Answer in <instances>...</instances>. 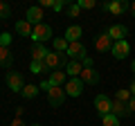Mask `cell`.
I'll use <instances>...</instances> for the list:
<instances>
[{"mask_svg":"<svg viewBox=\"0 0 135 126\" xmlns=\"http://www.w3.org/2000/svg\"><path fill=\"white\" fill-rule=\"evenodd\" d=\"M68 54L65 52H50L47 59H45V65H47L50 70H61L63 65H68Z\"/></svg>","mask_w":135,"mask_h":126,"instance_id":"cell-1","label":"cell"},{"mask_svg":"<svg viewBox=\"0 0 135 126\" xmlns=\"http://www.w3.org/2000/svg\"><path fill=\"white\" fill-rule=\"evenodd\" d=\"M95 110H97V115H99V117L110 115V110H113V99L108 97V95H97V97H95Z\"/></svg>","mask_w":135,"mask_h":126,"instance_id":"cell-2","label":"cell"},{"mask_svg":"<svg viewBox=\"0 0 135 126\" xmlns=\"http://www.w3.org/2000/svg\"><path fill=\"white\" fill-rule=\"evenodd\" d=\"M65 97H68V95H65V88H63V86H52V88L47 90V101L52 104L54 108L63 106V101H65Z\"/></svg>","mask_w":135,"mask_h":126,"instance_id":"cell-3","label":"cell"},{"mask_svg":"<svg viewBox=\"0 0 135 126\" xmlns=\"http://www.w3.org/2000/svg\"><path fill=\"white\" fill-rule=\"evenodd\" d=\"M50 38H52V27H50V25L41 23V25L34 27V32H32V41L34 43H45V41H50Z\"/></svg>","mask_w":135,"mask_h":126,"instance_id":"cell-4","label":"cell"},{"mask_svg":"<svg viewBox=\"0 0 135 126\" xmlns=\"http://www.w3.org/2000/svg\"><path fill=\"white\" fill-rule=\"evenodd\" d=\"M68 56H70V61H81V59H86V45L81 43V41H77V43H70L68 45Z\"/></svg>","mask_w":135,"mask_h":126,"instance_id":"cell-5","label":"cell"},{"mask_svg":"<svg viewBox=\"0 0 135 126\" xmlns=\"http://www.w3.org/2000/svg\"><path fill=\"white\" fill-rule=\"evenodd\" d=\"M63 88H65V95H68V97H79V95L83 92V81L79 77H72V79H68V81H65V86H63Z\"/></svg>","mask_w":135,"mask_h":126,"instance_id":"cell-6","label":"cell"},{"mask_svg":"<svg viewBox=\"0 0 135 126\" xmlns=\"http://www.w3.org/2000/svg\"><path fill=\"white\" fill-rule=\"evenodd\" d=\"M113 38L106 34V32H101V34L95 36V50L97 52H113Z\"/></svg>","mask_w":135,"mask_h":126,"instance_id":"cell-7","label":"cell"},{"mask_svg":"<svg viewBox=\"0 0 135 126\" xmlns=\"http://www.w3.org/2000/svg\"><path fill=\"white\" fill-rule=\"evenodd\" d=\"M104 9L115 14V16H119V14L131 9V2H126V0H113V2H104Z\"/></svg>","mask_w":135,"mask_h":126,"instance_id":"cell-8","label":"cell"},{"mask_svg":"<svg viewBox=\"0 0 135 126\" xmlns=\"http://www.w3.org/2000/svg\"><path fill=\"white\" fill-rule=\"evenodd\" d=\"M7 86H9L11 92H23V88H25L23 77L18 72H7Z\"/></svg>","mask_w":135,"mask_h":126,"instance_id":"cell-9","label":"cell"},{"mask_svg":"<svg viewBox=\"0 0 135 126\" xmlns=\"http://www.w3.org/2000/svg\"><path fill=\"white\" fill-rule=\"evenodd\" d=\"M131 54V45L126 43V38L124 41H117L115 45H113V56L117 59V61H122V59H126Z\"/></svg>","mask_w":135,"mask_h":126,"instance_id":"cell-10","label":"cell"},{"mask_svg":"<svg viewBox=\"0 0 135 126\" xmlns=\"http://www.w3.org/2000/svg\"><path fill=\"white\" fill-rule=\"evenodd\" d=\"M106 34L113 38V43H117V41H124V36L128 34V27L126 25H110Z\"/></svg>","mask_w":135,"mask_h":126,"instance_id":"cell-11","label":"cell"},{"mask_svg":"<svg viewBox=\"0 0 135 126\" xmlns=\"http://www.w3.org/2000/svg\"><path fill=\"white\" fill-rule=\"evenodd\" d=\"M43 18H45V16H43V9L36 5V7H29V9H27V18H25V20H27L29 25H34V27H36V25L43 23Z\"/></svg>","mask_w":135,"mask_h":126,"instance_id":"cell-12","label":"cell"},{"mask_svg":"<svg viewBox=\"0 0 135 126\" xmlns=\"http://www.w3.org/2000/svg\"><path fill=\"white\" fill-rule=\"evenodd\" d=\"M47 54H50V50L43 43H34L32 45V61H45Z\"/></svg>","mask_w":135,"mask_h":126,"instance_id":"cell-13","label":"cell"},{"mask_svg":"<svg viewBox=\"0 0 135 126\" xmlns=\"http://www.w3.org/2000/svg\"><path fill=\"white\" fill-rule=\"evenodd\" d=\"M81 79L83 83H90V86H95V83H99V72H97L95 68H83V72H81Z\"/></svg>","mask_w":135,"mask_h":126,"instance_id":"cell-14","label":"cell"},{"mask_svg":"<svg viewBox=\"0 0 135 126\" xmlns=\"http://www.w3.org/2000/svg\"><path fill=\"white\" fill-rule=\"evenodd\" d=\"M68 79H70V77H68V72H63V70H52L47 81L52 83V86H65Z\"/></svg>","mask_w":135,"mask_h":126,"instance_id":"cell-15","label":"cell"},{"mask_svg":"<svg viewBox=\"0 0 135 126\" xmlns=\"http://www.w3.org/2000/svg\"><path fill=\"white\" fill-rule=\"evenodd\" d=\"M81 34H83V29L79 27V25H70V27L65 29V41L68 43H77V41L81 38Z\"/></svg>","mask_w":135,"mask_h":126,"instance_id":"cell-16","label":"cell"},{"mask_svg":"<svg viewBox=\"0 0 135 126\" xmlns=\"http://www.w3.org/2000/svg\"><path fill=\"white\" fill-rule=\"evenodd\" d=\"M113 115L115 117H126V115H131V110H128V104H124V101H117V99H113Z\"/></svg>","mask_w":135,"mask_h":126,"instance_id":"cell-17","label":"cell"},{"mask_svg":"<svg viewBox=\"0 0 135 126\" xmlns=\"http://www.w3.org/2000/svg\"><path fill=\"white\" fill-rule=\"evenodd\" d=\"M65 72H68V77H70V79H72V77H81V72H83L81 61H70L65 65Z\"/></svg>","mask_w":135,"mask_h":126,"instance_id":"cell-18","label":"cell"},{"mask_svg":"<svg viewBox=\"0 0 135 126\" xmlns=\"http://www.w3.org/2000/svg\"><path fill=\"white\" fill-rule=\"evenodd\" d=\"M16 32H18L20 36H29V38H32V32H34V25H29L27 20H18V23H16Z\"/></svg>","mask_w":135,"mask_h":126,"instance_id":"cell-19","label":"cell"},{"mask_svg":"<svg viewBox=\"0 0 135 126\" xmlns=\"http://www.w3.org/2000/svg\"><path fill=\"white\" fill-rule=\"evenodd\" d=\"M11 61H14V56H11L9 47H0V65H2V68H9Z\"/></svg>","mask_w":135,"mask_h":126,"instance_id":"cell-20","label":"cell"},{"mask_svg":"<svg viewBox=\"0 0 135 126\" xmlns=\"http://www.w3.org/2000/svg\"><path fill=\"white\" fill-rule=\"evenodd\" d=\"M29 70H32L34 74H45V72H50V68L45 65V61H32V63H29Z\"/></svg>","mask_w":135,"mask_h":126,"instance_id":"cell-21","label":"cell"},{"mask_svg":"<svg viewBox=\"0 0 135 126\" xmlns=\"http://www.w3.org/2000/svg\"><path fill=\"white\" fill-rule=\"evenodd\" d=\"M38 90H41L38 86H34V83H25V88H23V97H25V99H34L36 95H38Z\"/></svg>","mask_w":135,"mask_h":126,"instance_id":"cell-22","label":"cell"},{"mask_svg":"<svg viewBox=\"0 0 135 126\" xmlns=\"http://www.w3.org/2000/svg\"><path fill=\"white\" fill-rule=\"evenodd\" d=\"M52 45H54V52H68V41H65V36H61V38H54L52 41Z\"/></svg>","mask_w":135,"mask_h":126,"instance_id":"cell-23","label":"cell"},{"mask_svg":"<svg viewBox=\"0 0 135 126\" xmlns=\"http://www.w3.org/2000/svg\"><path fill=\"white\" fill-rule=\"evenodd\" d=\"M131 97H133V95H131V90H126V88H122V90L115 92V99H117V101H124V104H128Z\"/></svg>","mask_w":135,"mask_h":126,"instance_id":"cell-24","label":"cell"},{"mask_svg":"<svg viewBox=\"0 0 135 126\" xmlns=\"http://www.w3.org/2000/svg\"><path fill=\"white\" fill-rule=\"evenodd\" d=\"M101 124H104V126H119V117H115L113 113H110V115H104V117H101Z\"/></svg>","mask_w":135,"mask_h":126,"instance_id":"cell-25","label":"cell"},{"mask_svg":"<svg viewBox=\"0 0 135 126\" xmlns=\"http://www.w3.org/2000/svg\"><path fill=\"white\" fill-rule=\"evenodd\" d=\"M79 14H81V7H79V2H74V5L68 7V16H70V18H77Z\"/></svg>","mask_w":135,"mask_h":126,"instance_id":"cell-26","label":"cell"},{"mask_svg":"<svg viewBox=\"0 0 135 126\" xmlns=\"http://www.w3.org/2000/svg\"><path fill=\"white\" fill-rule=\"evenodd\" d=\"M11 45V34L9 32H2L0 34V47H9Z\"/></svg>","mask_w":135,"mask_h":126,"instance_id":"cell-27","label":"cell"},{"mask_svg":"<svg viewBox=\"0 0 135 126\" xmlns=\"http://www.w3.org/2000/svg\"><path fill=\"white\" fill-rule=\"evenodd\" d=\"M95 0H79V7H81V9H95Z\"/></svg>","mask_w":135,"mask_h":126,"instance_id":"cell-28","label":"cell"},{"mask_svg":"<svg viewBox=\"0 0 135 126\" xmlns=\"http://www.w3.org/2000/svg\"><path fill=\"white\" fill-rule=\"evenodd\" d=\"M7 16H9V5H5L0 0V18H7Z\"/></svg>","mask_w":135,"mask_h":126,"instance_id":"cell-29","label":"cell"},{"mask_svg":"<svg viewBox=\"0 0 135 126\" xmlns=\"http://www.w3.org/2000/svg\"><path fill=\"white\" fill-rule=\"evenodd\" d=\"M52 9L56 11V14H59V11H63V9H65V0H54V7H52Z\"/></svg>","mask_w":135,"mask_h":126,"instance_id":"cell-30","label":"cell"},{"mask_svg":"<svg viewBox=\"0 0 135 126\" xmlns=\"http://www.w3.org/2000/svg\"><path fill=\"white\" fill-rule=\"evenodd\" d=\"M41 9H47V7H54V0H41Z\"/></svg>","mask_w":135,"mask_h":126,"instance_id":"cell-31","label":"cell"},{"mask_svg":"<svg viewBox=\"0 0 135 126\" xmlns=\"http://www.w3.org/2000/svg\"><path fill=\"white\" fill-rule=\"evenodd\" d=\"M81 65H83V68H92V59H90V56L81 59Z\"/></svg>","mask_w":135,"mask_h":126,"instance_id":"cell-32","label":"cell"},{"mask_svg":"<svg viewBox=\"0 0 135 126\" xmlns=\"http://www.w3.org/2000/svg\"><path fill=\"white\" fill-rule=\"evenodd\" d=\"M50 88H52V83H50V81H43V83H41V90H45V92H47Z\"/></svg>","mask_w":135,"mask_h":126,"instance_id":"cell-33","label":"cell"},{"mask_svg":"<svg viewBox=\"0 0 135 126\" xmlns=\"http://www.w3.org/2000/svg\"><path fill=\"white\" fill-rule=\"evenodd\" d=\"M128 110L135 113V97H131V101H128Z\"/></svg>","mask_w":135,"mask_h":126,"instance_id":"cell-34","label":"cell"},{"mask_svg":"<svg viewBox=\"0 0 135 126\" xmlns=\"http://www.w3.org/2000/svg\"><path fill=\"white\" fill-rule=\"evenodd\" d=\"M11 126H25V124H23V119H20V117H16V119L11 122Z\"/></svg>","mask_w":135,"mask_h":126,"instance_id":"cell-35","label":"cell"},{"mask_svg":"<svg viewBox=\"0 0 135 126\" xmlns=\"http://www.w3.org/2000/svg\"><path fill=\"white\" fill-rule=\"evenodd\" d=\"M128 11H131V14H133V18H135V0H133V2H131V9H128Z\"/></svg>","mask_w":135,"mask_h":126,"instance_id":"cell-36","label":"cell"},{"mask_svg":"<svg viewBox=\"0 0 135 126\" xmlns=\"http://www.w3.org/2000/svg\"><path fill=\"white\" fill-rule=\"evenodd\" d=\"M128 90H131V95H133V97H135V81L131 83V88H128Z\"/></svg>","mask_w":135,"mask_h":126,"instance_id":"cell-37","label":"cell"},{"mask_svg":"<svg viewBox=\"0 0 135 126\" xmlns=\"http://www.w3.org/2000/svg\"><path fill=\"white\" fill-rule=\"evenodd\" d=\"M131 70H133V72H135V59H133V63H131Z\"/></svg>","mask_w":135,"mask_h":126,"instance_id":"cell-38","label":"cell"},{"mask_svg":"<svg viewBox=\"0 0 135 126\" xmlns=\"http://www.w3.org/2000/svg\"><path fill=\"white\" fill-rule=\"evenodd\" d=\"M29 126H41V124H29Z\"/></svg>","mask_w":135,"mask_h":126,"instance_id":"cell-39","label":"cell"}]
</instances>
